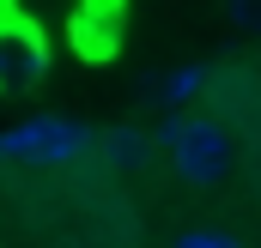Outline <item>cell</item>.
I'll use <instances>...</instances> for the list:
<instances>
[{"label":"cell","mask_w":261,"mask_h":248,"mask_svg":"<svg viewBox=\"0 0 261 248\" xmlns=\"http://www.w3.org/2000/svg\"><path fill=\"white\" fill-rule=\"evenodd\" d=\"M85 145H91V127H79L73 115H37V121H18L0 133V158L6 164H43V170L73 164Z\"/></svg>","instance_id":"cell-1"},{"label":"cell","mask_w":261,"mask_h":248,"mask_svg":"<svg viewBox=\"0 0 261 248\" xmlns=\"http://www.w3.org/2000/svg\"><path fill=\"white\" fill-rule=\"evenodd\" d=\"M170 164H176L182 182L219 188L225 176H231V164H237V139H231L219 121H206V115H182L176 145H170Z\"/></svg>","instance_id":"cell-2"},{"label":"cell","mask_w":261,"mask_h":248,"mask_svg":"<svg viewBox=\"0 0 261 248\" xmlns=\"http://www.w3.org/2000/svg\"><path fill=\"white\" fill-rule=\"evenodd\" d=\"M231 24L237 30H261V0H231Z\"/></svg>","instance_id":"cell-7"},{"label":"cell","mask_w":261,"mask_h":248,"mask_svg":"<svg viewBox=\"0 0 261 248\" xmlns=\"http://www.w3.org/2000/svg\"><path fill=\"white\" fill-rule=\"evenodd\" d=\"M152 145H158V139H152L146 127H110V133H103V158H110L116 170H146V164H152Z\"/></svg>","instance_id":"cell-5"},{"label":"cell","mask_w":261,"mask_h":248,"mask_svg":"<svg viewBox=\"0 0 261 248\" xmlns=\"http://www.w3.org/2000/svg\"><path fill=\"white\" fill-rule=\"evenodd\" d=\"M73 49L85 61H116V49H122V0H79Z\"/></svg>","instance_id":"cell-4"},{"label":"cell","mask_w":261,"mask_h":248,"mask_svg":"<svg viewBox=\"0 0 261 248\" xmlns=\"http://www.w3.org/2000/svg\"><path fill=\"white\" fill-rule=\"evenodd\" d=\"M200 91H206V67H176V73L158 85L164 103H189V97H200Z\"/></svg>","instance_id":"cell-6"},{"label":"cell","mask_w":261,"mask_h":248,"mask_svg":"<svg viewBox=\"0 0 261 248\" xmlns=\"http://www.w3.org/2000/svg\"><path fill=\"white\" fill-rule=\"evenodd\" d=\"M43 79H49V37L37 30V18L12 12L0 24V97H18Z\"/></svg>","instance_id":"cell-3"}]
</instances>
